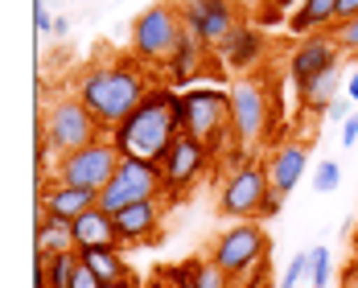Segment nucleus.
<instances>
[{"mask_svg":"<svg viewBox=\"0 0 358 288\" xmlns=\"http://www.w3.org/2000/svg\"><path fill=\"white\" fill-rule=\"evenodd\" d=\"M37 206H41V215L74 222L78 215H87L91 206H99V194H95V189H78V185H62V181H54L50 189H41V202H37Z\"/></svg>","mask_w":358,"mask_h":288,"instance_id":"16","label":"nucleus"},{"mask_svg":"<svg viewBox=\"0 0 358 288\" xmlns=\"http://www.w3.org/2000/svg\"><path fill=\"white\" fill-rule=\"evenodd\" d=\"M178 8H181L185 29L198 37L210 54L222 45V37L239 25V21H235V4H231V0H181Z\"/></svg>","mask_w":358,"mask_h":288,"instance_id":"12","label":"nucleus"},{"mask_svg":"<svg viewBox=\"0 0 358 288\" xmlns=\"http://www.w3.org/2000/svg\"><path fill=\"white\" fill-rule=\"evenodd\" d=\"M78 259L103 280V285H120V280H128L132 272H128V264L120 259V247H87V252H78Z\"/></svg>","mask_w":358,"mask_h":288,"instance_id":"23","label":"nucleus"},{"mask_svg":"<svg viewBox=\"0 0 358 288\" xmlns=\"http://www.w3.org/2000/svg\"><path fill=\"white\" fill-rule=\"evenodd\" d=\"M355 141H358V111H350V120L342 124V144L350 148V144H355Z\"/></svg>","mask_w":358,"mask_h":288,"instance_id":"33","label":"nucleus"},{"mask_svg":"<svg viewBox=\"0 0 358 288\" xmlns=\"http://www.w3.org/2000/svg\"><path fill=\"white\" fill-rule=\"evenodd\" d=\"M239 4H248V8H276V4H285V0H239Z\"/></svg>","mask_w":358,"mask_h":288,"instance_id":"37","label":"nucleus"},{"mask_svg":"<svg viewBox=\"0 0 358 288\" xmlns=\"http://www.w3.org/2000/svg\"><path fill=\"white\" fill-rule=\"evenodd\" d=\"M268 120H272V103H268V91L259 78H235L231 87V132L239 144H255L268 132Z\"/></svg>","mask_w":358,"mask_h":288,"instance_id":"10","label":"nucleus"},{"mask_svg":"<svg viewBox=\"0 0 358 288\" xmlns=\"http://www.w3.org/2000/svg\"><path fill=\"white\" fill-rule=\"evenodd\" d=\"M305 276H309V252L292 255V264L285 268V276H280V285H276V288H301Z\"/></svg>","mask_w":358,"mask_h":288,"instance_id":"28","label":"nucleus"},{"mask_svg":"<svg viewBox=\"0 0 358 288\" xmlns=\"http://www.w3.org/2000/svg\"><path fill=\"white\" fill-rule=\"evenodd\" d=\"M338 0H301L296 4V13L288 17V29L301 37L309 34H329V29H338Z\"/></svg>","mask_w":358,"mask_h":288,"instance_id":"19","label":"nucleus"},{"mask_svg":"<svg viewBox=\"0 0 358 288\" xmlns=\"http://www.w3.org/2000/svg\"><path fill=\"white\" fill-rule=\"evenodd\" d=\"M338 54H342V45H338L334 34H309L305 41H296L292 54H288V78L296 87H305L309 78L334 71L338 66Z\"/></svg>","mask_w":358,"mask_h":288,"instance_id":"13","label":"nucleus"},{"mask_svg":"<svg viewBox=\"0 0 358 288\" xmlns=\"http://www.w3.org/2000/svg\"><path fill=\"white\" fill-rule=\"evenodd\" d=\"M71 288H108V285H103V280H99V276H95V272L83 264V259H78V272H74Z\"/></svg>","mask_w":358,"mask_h":288,"instance_id":"30","label":"nucleus"},{"mask_svg":"<svg viewBox=\"0 0 358 288\" xmlns=\"http://www.w3.org/2000/svg\"><path fill=\"white\" fill-rule=\"evenodd\" d=\"M355 252H358V235H355Z\"/></svg>","mask_w":358,"mask_h":288,"instance_id":"41","label":"nucleus"},{"mask_svg":"<svg viewBox=\"0 0 358 288\" xmlns=\"http://www.w3.org/2000/svg\"><path fill=\"white\" fill-rule=\"evenodd\" d=\"M325 115H329V120H338V124H346V120H350V115H346V103H342V99H334Z\"/></svg>","mask_w":358,"mask_h":288,"instance_id":"35","label":"nucleus"},{"mask_svg":"<svg viewBox=\"0 0 358 288\" xmlns=\"http://www.w3.org/2000/svg\"><path fill=\"white\" fill-rule=\"evenodd\" d=\"M334 37H338V45H342V54H358V17L342 21V25L334 29Z\"/></svg>","mask_w":358,"mask_h":288,"instance_id":"29","label":"nucleus"},{"mask_svg":"<svg viewBox=\"0 0 358 288\" xmlns=\"http://www.w3.org/2000/svg\"><path fill=\"white\" fill-rule=\"evenodd\" d=\"M178 103H181V91H173V87H148L141 108L111 132V141L120 144L124 157H141V161H157L161 165V157L181 136Z\"/></svg>","mask_w":358,"mask_h":288,"instance_id":"2","label":"nucleus"},{"mask_svg":"<svg viewBox=\"0 0 358 288\" xmlns=\"http://www.w3.org/2000/svg\"><path fill=\"white\" fill-rule=\"evenodd\" d=\"M181 132H189L194 141H202L210 152L222 148V136H235L231 132V91H218V87H189L181 91Z\"/></svg>","mask_w":358,"mask_h":288,"instance_id":"4","label":"nucleus"},{"mask_svg":"<svg viewBox=\"0 0 358 288\" xmlns=\"http://www.w3.org/2000/svg\"><path fill=\"white\" fill-rule=\"evenodd\" d=\"M355 62H358V54H355Z\"/></svg>","mask_w":358,"mask_h":288,"instance_id":"42","label":"nucleus"},{"mask_svg":"<svg viewBox=\"0 0 358 288\" xmlns=\"http://www.w3.org/2000/svg\"><path fill=\"white\" fill-rule=\"evenodd\" d=\"M161 215H165V198H148V202H132L124 210H115V231L124 247H136L144 239H157L161 231Z\"/></svg>","mask_w":358,"mask_h":288,"instance_id":"15","label":"nucleus"},{"mask_svg":"<svg viewBox=\"0 0 358 288\" xmlns=\"http://www.w3.org/2000/svg\"><path fill=\"white\" fill-rule=\"evenodd\" d=\"M309 285L329 288V252H325V247H313V252H309Z\"/></svg>","mask_w":358,"mask_h":288,"instance_id":"27","label":"nucleus"},{"mask_svg":"<svg viewBox=\"0 0 358 288\" xmlns=\"http://www.w3.org/2000/svg\"><path fill=\"white\" fill-rule=\"evenodd\" d=\"M272 181H268V169L255 165V161H239L227 181H222V194H218V215L235 218V222H259L268 202H272Z\"/></svg>","mask_w":358,"mask_h":288,"instance_id":"5","label":"nucleus"},{"mask_svg":"<svg viewBox=\"0 0 358 288\" xmlns=\"http://www.w3.org/2000/svg\"><path fill=\"white\" fill-rule=\"evenodd\" d=\"M141 288H173V280H169V276H165V272H157V276H152V280H148V285H141Z\"/></svg>","mask_w":358,"mask_h":288,"instance_id":"36","label":"nucleus"},{"mask_svg":"<svg viewBox=\"0 0 358 288\" xmlns=\"http://www.w3.org/2000/svg\"><path fill=\"white\" fill-rule=\"evenodd\" d=\"M74 243H78V252H87V247H124L120 231H115V218L108 210H99V206H91L87 215L74 218Z\"/></svg>","mask_w":358,"mask_h":288,"instance_id":"18","label":"nucleus"},{"mask_svg":"<svg viewBox=\"0 0 358 288\" xmlns=\"http://www.w3.org/2000/svg\"><path fill=\"white\" fill-rule=\"evenodd\" d=\"M338 17H342V21L358 17V0H338ZM342 21H338V25H342Z\"/></svg>","mask_w":358,"mask_h":288,"instance_id":"34","label":"nucleus"},{"mask_svg":"<svg viewBox=\"0 0 358 288\" xmlns=\"http://www.w3.org/2000/svg\"><path fill=\"white\" fill-rule=\"evenodd\" d=\"M206 54H210V50H206L198 37L189 34V29H185L178 54L165 62V66H169V78H173V82H189V78H198V74H202V58H206Z\"/></svg>","mask_w":358,"mask_h":288,"instance_id":"21","label":"nucleus"},{"mask_svg":"<svg viewBox=\"0 0 358 288\" xmlns=\"http://www.w3.org/2000/svg\"><path fill=\"white\" fill-rule=\"evenodd\" d=\"M264 169H268L272 189H276L280 198H288V194L296 189V181L305 178V169H309V144H305V141H285V144H276V148L268 152Z\"/></svg>","mask_w":358,"mask_h":288,"instance_id":"14","label":"nucleus"},{"mask_svg":"<svg viewBox=\"0 0 358 288\" xmlns=\"http://www.w3.org/2000/svg\"><path fill=\"white\" fill-rule=\"evenodd\" d=\"M148 198H165V178L157 161H141V157H124L115 178L99 189V210H124L132 202H148Z\"/></svg>","mask_w":358,"mask_h":288,"instance_id":"9","label":"nucleus"},{"mask_svg":"<svg viewBox=\"0 0 358 288\" xmlns=\"http://www.w3.org/2000/svg\"><path fill=\"white\" fill-rule=\"evenodd\" d=\"M346 288H358V259L350 264V272H346Z\"/></svg>","mask_w":358,"mask_h":288,"instance_id":"39","label":"nucleus"},{"mask_svg":"<svg viewBox=\"0 0 358 288\" xmlns=\"http://www.w3.org/2000/svg\"><path fill=\"white\" fill-rule=\"evenodd\" d=\"M37 255H66V252H78L74 243V222L66 218H50L41 215L37 218Z\"/></svg>","mask_w":358,"mask_h":288,"instance_id":"20","label":"nucleus"},{"mask_svg":"<svg viewBox=\"0 0 358 288\" xmlns=\"http://www.w3.org/2000/svg\"><path fill=\"white\" fill-rule=\"evenodd\" d=\"M37 268H41V276L50 280V288H71L74 272H78V252H66V255H37Z\"/></svg>","mask_w":358,"mask_h":288,"instance_id":"24","label":"nucleus"},{"mask_svg":"<svg viewBox=\"0 0 358 288\" xmlns=\"http://www.w3.org/2000/svg\"><path fill=\"white\" fill-rule=\"evenodd\" d=\"M74 95L91 108V115L99 120V128L111 136L132 111L141 108L144 95H148L144 62L141 58H103V62H91L87 71L78 74Z\"/></svg>","mask_w":358,"mask_h":288,"instance_id":"1","label":"nucleus"},{"mask_svg":"<svg viewBox=\"0 0 358 288\" xmlns=\"http://www.w3.org/2000/svg\"><path fill=\"white\" fill-rule=\"evenodd\" d=\"M120 161H124L120 144L111 141V136H99L95 144H83L78 152L58 157V165H54V181H62V185H78V189H95V194H99V189L115 178Z\"/></svg>","mask_w":358,"mask_h":288,"instance_id":"8","label":"nucleus"},{"mask_svg":"<svg viewBox=\"0 0 358 288\" xmlns=\"http://www.w3.org/2000/svg\"><path fill=\"white\" fill-rule=\"evenodd\" d=\"M210 259L231 276L235 288H264L268 276V235L264 226L251 222H235L231 231H222L210 247Z\"/></svg>","mask_w":358,"mask_h":288,"instance_id":"3","label":"nucleus"},{"mask_svg":"<svg viewBox=\"0 0 358 288\" xmlns=\"http://www.w3.org/2000/svg\"><path fill=\"white\" fill-rule=\"evenodd\" d=\"M108 288H141V285H136V280L128 276V280H120V285H108Z\"/></svg>","mask_w":358,"mask_h":288,"instance_id":"40","label":"nucleus"},{"mask_svg":"<svg viewBox=\"0 0 358 288\" xmlns=\"http://www.w3.org/2000/svg\"><path fill=\"white\" fill-rule=\"evenodd\" d=\"M342 185V165L338 161H317V169H313V189L317 194H334Z\"/></svg>","mask_w":358,"mask_h":288,"instance_id":"26","label":"nucleus"},{"mask_svg":"<svg viewBox=\"0 0 358 288\" xmlns=\"http://www.w3.org/2000/svg\"><path fill=\"white\" fill-rule=\"evenodd\" d=\"M34 25H37V34H50V29H54V21H50V8H45V0H34Z\"/></svg>","mask_w":358,"mask_h":288,"instance_id":"32","label":"nucleus"},{"mask_svg":"<svg viewBox=\"0 0 358 288\" xmlns=\"http://www.w3.org/2000/svg\"><path fill=\"white\" fill-rule=\"evenodd\" d=\"M181 37H185L181 8H173V4H152V8H144L141 17L132 21V54L141 62L165 66L178 54Z\"/></svg>","mask_w":358,"mask_h":288,"instance_id":"6","label":"nucleus"},{"mask_svg":"<svg viewBox=\"0 0 358 288\" xmlns=\"http://www.w3.org/2000/svg\"><path fill=\"white\" fill-rule=\"evenodd\" d=\"M346 95L358 103V74H350V78H346Z\"/></svg>","mask_w":358,"mask_h":288,"instance_id":"38","label":"nucleus"},{"mask_svg":"<svg viewBox=\"0 0 358 288\" xmlns=\"http://www.w3.org/2000/svg\"><path fill=\"white\" fill-rule=\"evenodd\" d=\"M215 54H218V62L231 66V71H251L264 58V41H259V34L251 29L248 21H239L231 34L222 37V45H218Z\"/></svg>","mask_w":358,"mask_h":288,"instance_id":"17","label":"nucleus"},{"mask_svg":"<svg viewBox=\"0 0 358 288\" xmlns=\"http://www.w3.org/2000/svg\"><path fill=\"white\" fill-rule=\"evenodd\" d=\"M165 276L173 280V288H198V285H194V272H189V264H178V268H165Z\"/></svg>","mask_w":358,"mask_h":288,"instance_id":"31","label":"nucleus"},{"mask_svg":"<svg viewBox=\"0 0 358 288\" xmlns=\"http://www.w3.org/2000/svg\"><path fill=\"white\" fill-rule=\"evenodd\" d=\"M301 91V108L305 111H329V103L338 99V91H342V71L334 66V71L317 74V78H309L305 87H296Z\"/></svg>","mask_w":358,"mask_h":288,"instance_id":"22","label":"nucleus"},{"mask_svg":"<svg viewBox=\"0 0 358 288\" xmlns=\"http://www.w3.org/2000/svg\"><path fill=\"white\" fill-rule=\"evenodd\" d=\"M206 161H210V148L202 141H194L189 132H181L173 148L161 157V178H165V202H173L181 198L194 181L202 178V169H206Z\"/></svg>","mask_w":358,"mask_h":288,"instance_id":"11","label":"nucleus"},{"mask_svg":"<svg viewBox=\"0 0 358 288\" xmlns=\"http://www.w3.org/2000/svg\"><path fill=\"white\" fill-rule=\"evenodd\" d=\"M41 132H45V144L66 157V152H78L83 144H95L99 136H108L99 128V120L91 115V108L78 99V95H66L58 103H50V111L41 115Z\"/></svg>","mask_w":358,"mask_h":288,"instance_id":"7","label":"nucleus"},{"mask_svg":"<svg viewBox=\"0 0 358 288\" xmlns=\"http://www.w3.org/2000/svg\"><path fill=\"white\" fill-rule=\"evenodd\" d=\"M185 264H189L194 285H198V288H235V285H231V276L218 268L210 255H194V259H185Z\"/></svg>","mask_w":358,"mask_h":288,"instance_id":"25","label":"nucleus"}]
</instances>
